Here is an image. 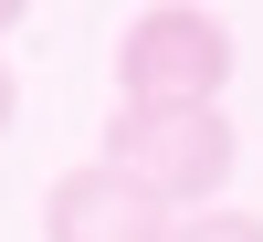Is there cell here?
I'll list each match as a JSON object with an SVG mask.
<instances>
[{
  "instance_id": "6",
  "label": "cell",
  "mask_w": 263,
  "mask_h": 242,
  "mask_svg": "<svg viewBox=\"0 0 263 242\" xmlns=\"http://www.w3.org/2000/svg\"><path fill=\"white\" fill-rule=\"evenodd\" d=\"M21 11H32V0H0V32H11V21H21Z\"/></svg>"
},
{
  "instance_id": "5",
  "label": "cell",
  "mask_w": 263,
  "mask_h": 242,
  "mask_svg": "<svg viewBox=\"0 0 263 242\" xmlns=\"http://www.w3.org/2000/svg\"><path fill=\"white\" fill-rule=\"evenodd\" d=\"M11 116H21V84H11V63H0V137H11Z\"/></svg>"
},
{
  "instance_id": "1",
  "label": "cell",
  "mask_w": 263,
  "mask_h": 242,
  "mask_svg": "<svg viewBox=\"0 0 263 242\" xmlns=\"http://www.w3.org/2000/svg\"><path fill=\"white\" fill-rule=\"evenodd\" d=\"M95 158L147 179L168 211H221V179L242 169V137H232L221 105H116Z\"/></svg>"
},
{
  "instance_id": "4",
  "label": "cell",
  "mask_w": 263,
  "mask_h": 242,
  "mask_svg": "<svg viewBox=\"0 0 263 242\" xmlns=\"http://www.w3.org/2000/svg\"><path fill=\"white\" fill-rule=\"evenodd\" d=\"M168 242H263V211H200V221H179Z\"/></svg>"
},
{
  "instance_id": "2",
  "label": "cell",
  "mask_w": 263,
  "mask_h": 242,
  "mask_svg": "<svg viewBox=\"0 0 263 242\" xmlns=\"http://www.w3.org/2000/svg\"><path fill=\"white\" fill-rule=\"evenodd\" d=\"M232 84V21L200 0H147L116 42V105H221Z\"/></svg>"
},
{
  "instance_id": "3",
  "label": "cell",
  "mask_w": 263,
  "mask_h": 242,
  "mask_svg": "<svg viewBox=\"0 0 263 242\" xmlns=\"http://www.w3.org/2000/svg\"><path fill=\"white\" fill-rule=\"evenodd\" d=\"M179 211L147 179H126L116 158H74L53 190H42V242H168Z\"/></svg>"
}]
</instances>
